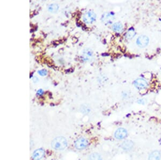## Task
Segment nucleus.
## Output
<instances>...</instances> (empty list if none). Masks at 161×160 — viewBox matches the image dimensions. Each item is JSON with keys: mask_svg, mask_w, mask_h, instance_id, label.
I'll return each mask as SVG.
<instances>
[{"mask_svg": "<svg viewBox=\"0 0 161 160\" xmlns=\"http://www.w3.org/2000/svg\"><path fill=\"white\" fill-rule=\"evenodd\" d=\"M51 146L53 149L57 150H62L67 146V141L64 137L59 136L53 139L51 143Z\"/></svg>", "mask_w": 161, "mask_h": 160, "instance_id": "1", "label": "nucleus"}, {"mask_svg": "<svg viewBox=\"0 0 161 160\" xmlns=\"http://www.w3.org/2000/svg\"><path fill=\"white\" fill-rule=\"evenodd\" d=\"M96 19V15L93 11H89L84 13L83 16V20L87 24H91L95 22Z\"/></svg>", "mask_w": 161, "mask_h": 160, "instance_id": "2", "label": "nucleus"}, {"mask_svg": "<svg viewBox=\"0 0 161 160\" xmlns=\"http://www.w3.org/2000/svg\"><path fill=\"white\" fill-rule=\"evenodd\" d=\"M88 145V141L84 138L78 139L75 142V147L79 150H82L86 148Z\"/></svg>", "mask_w": 161, "mask_h": 160, "instance_id": "3", "label": "nucleus"}, {"mask_svg": "<svg viewBox=\"0 0 161 160\" xmlns=\"http://www.w3.org/2000/svg\"><path fill=\"white\" fill-rule=\"evenodd\" d=\"M128 133L126 129L123 128H119L115 133V137L117 140H123L127 136Z\"/></svg>", "mask_w": 161, "mask_h": 160, "instance_id": "4", "label": "nucleus"}, {"mask_svg": "<svg viewBox=\"0 0 161 160\" xmlns=\"http://www.w3.org/2000/svg\"><path fill=\"white\" fill-rule=\"evenodd\" d=\"M134 85L136 87V88L138 90H142L146 89L147 87L148 82L144 79L139 78V79H137V80H135Z\"/></svg>", "mask_w": 161, "mask_h": 160, "instance_id": "5", "label": "nucleus"}, {"mask_svg": "<svg viewBox=\"0 0 161 160\" xmlns=\"http://www.w3.org/2000/svg\"><path fill=\"white\" fill-rule=\"evenodd\" d=\"M149 43V38L145 35L139 36L137 40V45L141 48H144L148 45Z\"/></svg>", "mask_w": 161, "mask_h": 160, "instance_id": "6", "label": "nucleus"}, {"mask_svg": "<svg viewBox=\"0 0 161 160\" xmlns=\"http://www.w3.org/2000/svg\"><path fill=\"white\" fill-rule=\"evenodd\" d=\"M82 56L84 60L90 62L93 58V53L91 49H86L83 51Z\"/></svg>", "mask_w": 161, "mask_h": 160, "instance_id": "7", "label": "nucleus"}, {"mask_svg": "<svg viewBox=\"0 0 161 160\" xmlns=\"http://www.w3.org/2000/svg\"><path fill=\"white\" fill-rule=\"evenodd\" d=\"M45 155V151L44 149H38L34 151L32 154V158L33 160H41Z\"/></svg>", "mask_w": 161, "mask_h": 160, "instance_id": "8", "label": "nucleus"}, {"mask_svg": "<svg viewBox=\"0 0 161 160\" xmlns=\"http://www.w3.org/2000/svg\"><path fill=\"white\" fill-rule=\"evenodd\" d=\"M122 148L125 151L131 150L134 147V143L131 140H126L123 142Z\"/></svg>", "mask_w": 161, "mask_h": 160, "instance_id": "9", "label": "nucleus"}, {"mask_svg": "<svg viewBox=\"0 0 161 160\" xmlns=\"http://www.w3.org/2000/svg\"><path fill=\"white\" fill-rule=\"evenodd\" d=\"M115 20L114 14L112 13H104L102 17V21L106 23H111Z\"/></svg>", "mask_w": 161, "mask_h": 160, "instance_id": "10", "label": "nucleus"}, {"mask_svg": "<svg viewBox=\"0 0 161 160\" xmlns=\"http://www.w3.org/2000/svg\"><path fill=\"white\" fill-rule=\"evenodd\" d=\"M161 158V152L158 150H155L150 154L148 158V160H160Z\"/></svg>", "mask_w": 161, "mask_h": 160, "instance_id": "11", "label": "nucleus"}, {"mask_svg": "<svg viewBox=\"0 0 161 160\" xmlns=\"http://www.w3.org/2000/svg\"><path fill=\"white\" fill-rule=\"evenodd\" d=\"M112 29L115 32H120L123 30V26L121 23H115L113 25Z\"/></svg>", "mask_w": 161, "mask_h": 160, "instance_id": "12", "label": "nucleus"}, {"mask_svg": "<svg viewBox=\"0 0 161 160\" xmlns=\"http://www.w3.org/2000/svg\"><path fill=\"white\" fill-rule=\"evenodd\" d=\"M59 7L57 3H52L48 7V10L52 13H56L58 10Z\"/></svg>", "mask_w": 161, "mask_h": 160, "instance_id": "13", "label": "nucleus"}, {"mask_svg": "<svg viewBox=\"0 0 161 160\" xmlns=\"http://www.w3.org/2000/svg\"><path fill=\"white\" fill-rule=\"evenodd\" d=\"M135 31L133 28H130L128 30V31L126 33V38L128 40H131L133 38L135 35Z\"/></svg>", "mask_w": 161, "mask_h": 160, "instance_id": "14", "label": "nucleus"}, {"mask_svg": "<svg viewBox=\"0 0 161 160\" xmlns=\"http://www.w3.org/2000/svg\"><path fill=\"white\" fill-rule=\"evenodd\" d=\"M88 160H103V159L99 154L93 153L89 156Z\"/></svg>", "mask_w": 161, "mask_h": 160, "instance_id": "15", "label": "nucleus"}, {"mask_svg": "<svg viewBox=\"0 0 161 160\" xmlns=\"http://www.w3.org/2000/svg\"><path fill=\"white\" fill-rule=\"evenodd\" d=\"M38 73L40 76H46L47 72L46 70H41L38 71Z\"/></svg>", "mask_w": 161, "mask_h": 160, "instance_id": "16", "label": "nucleus"}, {"mask_svg": "<svg viewBox=\"0 0 161 160\" xmlns=\"http://www.w3.org/2000/svg\"><path fill=\"white\" fill-rule=\"evenodd\" d=\"M43 93H44V91H43V90H42V89L39 90L37 92V94H39V95H42Z\"/></svg>", "mask_w": 161, "mask_h": 160, "instance_id": "17", "label": "nucleus"}, {"mask_svg": "<svg viewBox=\"0 0 161 160\" xmlns=\"http://www.w3.org/2000/svg\"><path fill=\"white\" fill-rule=\"evenodd\" d=\"M159 142H160V143H161V139H160V141H159Z\"/></svg>", "mask_w": 161, "mask_h": 160, "instance_id": "18", "label": "nucleus"}]
</instances>
